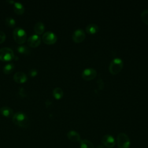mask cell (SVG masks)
<instances>
[{"label": "cell", "mask_w": 148, "mask_h": 148, "mask_svg": "<svg viewBox=\"0 0 148 148\" xmlns=\"http://www.w3.org/2000/svg\"><path fill=\"white\" fill-rule=\"evenodd\" d=\"M101 142L103 145L109 148L113 147L116 144V142L114 138L110 135H104L101 139Z\"/></svg>", "instance_id": "9"}, {"label": "cell", "mask_w": 148, "mask_h": 148, "mask_svg": "<svg viewBox=\"0 0 148 148\" xmlns=\"http://www.w3.org/2000/svg\"><path fill=\"white\" fill-rule=\"evenodd\" d=\"M97 76V71L93 68H87L83 71L82 74V78L87 81L94 79Z\"/></svg>", "instance_id": "7"}, {"label": "cell", "mask_w": 148, "mask_h": 148, "mask_svg": "<svg viewBox=\"0 0 148 148\" xmlns=\"http://www.w3.org/2000/svg\"><path fill=\"white\" fill-rule=\"evenodd\" d=\"M0 112L2 115L6 117H11L13 116V110L9 106H5L0 108Z\"/></svg>", "instance_id": "12"}, {"label": "cell", "mask_w": 148, "mask_h": 148, "mask_svg": "<svg viewBox=\"0 0 148 148\" xmlns=\"http://www.w3.org/2000/svg\"><path fill=\"white\" fill-rule=\"evenodd\" d=\"M80 148H94L92 143L87 139L80 140Z\"/></svg>", "instance_id": "17"}, {"label": "cell", "mask_w": 148, "mask_h": 148, "mask_svg": "<svg viewBox=\"0 0 148 148\" xmlns=\"http://www.w3.org/2000/svg\"><path fill=\"white\" fill-rule=\"evenodd\" d=\"M19 94L21 97H23L26 96V93H25V90L23 87H21V88L19 90Z\"/></svg>", "instance_id": "25"}, {"label": "cell", "mask_w": 148, "mask_h": 148, "mask_svg": "<svg viewBox=\"0 0 148 148\" xmlns=\"http://www.w3.org/2000/svg\"><path fill=\"white\" fill-rule=\"evenodd\" d=\"M14 68V65L13 63H8L3 66V72L5 74H9L13 71Z\"/></svg>", "instance_id": "19"}, {"label": "cell", "mask_w": 148, "mask_h": 148, "mask_svg": "<svg viewBox=\"0 0 148 148\" xmlns=\"http://www.w3.org/2000/svg\"><path fill=\"white\" fill-rule=\"evenodd\" d=\"M13 80L17 83H23L27 80V76L24 72H17L13 75Z\"/></svg>", "instance_id": "11"}, {"label": "cell", "mask_w": 148, "mask_h": 148, "mask_svg": "<svg viewBox=\"0 0 148 148\" xmlns=\"http://www.w3.org/2000/svg\"><path fill=\"white\" fill-rule=\"evenodd\" d=\"M41 42V38L37 34H33L31 35L27 40V43L29 46L32 47H38Z\"/></svg>", "instance_id": "8"}, {"label": "cell", "mask_w": 148, "mask_h": 148, "mask_svg": "<svg viewBox=\"0 0 148 148\" xmlns=\"http://www.w3.org/2000/svg\"><path fill=\"white\" fill-rule=\"evenodd\" d=\"M57 39V38L56 34L51 31H47L42 35L43 42L47 45H52L55 43Z\"/></svg>", "instance_id": "6"}, {"label": "cell", "mask_w": 148, "mask_h": 148, "mask_svg": "<svg viewBox=\"0 0 148 148\" xmlns=\"http://www.w3.org/2000/svg\"><path fill=\"white\" fill-rule=\"evenodd\" d=\"M96 148H104V146L102 145H98Z\"/></svg>", "instance_id": "26"}, {"label": "cell", "mask_w": 148, "mask_h": 148, "mask_svg": "<svg viewBox=\"0 0 148 148\" xmlns=\"http://www.w3.org/2000/svg\"><path fill=\"white\" fill-rule=\"evenodd\" d=\"M12 120L16 125L23 128H26L29 124V120L28 116L21 112L14 113L12 117Z\"/></svg>", "instance_id": "1"}, {"label": "cell", "mask_w": 148, "mask_h": 148, "mask_svg": "<svg viewBox=\"0 0 148 148\" xmlns=\"http://www.w3.org/2000/svg\"><path fill=\"white\" fill-rule=\"evenodd\" d=\"M140 17L142 21L148 25V10L143 11L140 14Z\"/></svg>", "instance_id": "22"}, {"label": "cell", "mask_w": 148, "mask_h": 148, "mask_svg": "<svg viewBox=\"0 0 148 148\" xmlns=\"http://www.w3.org/2000/svg\"><path fill=\"white\" fill-rule=\"evenodd\" d=\"M53 95L56 99H60L63 97V91L60 87H56L53 91Z\"/></svg>", "instance_id": "18"}, {"label": "cell", "mask_w": 148, "mask_h": 148, "mask_svg": "<svg viewBox=\"0 0 148 148\" xmlns=\"http://www.w3.org/2000/svg\"><path fill=\"white\" fill-rule=\"evenodd\" d=\"M17 50L18 53L23 54H28L30 52V49L25 45H20L18 46Z\"/></svg>", "instance_id": "20"}, {"label": "cell", "mask_w": 148, "mask_h": 148, "mask_svg": "<svg viewBox=\"0 0 148 148\" xmlns=\"http://www.w3.org/2000/svg\"><path fill=\"white\" fill-rule=\"evenodd\" d=\"M13 38L18 44L24 43L27 40V34L25 30L21 27H16L13 30Z\"/></svg>", "instance_id": "2"}, {"label": "cell", "mask_w": 148, "mask_h": 148, "mask_svg": "<svg viewBox=\"0 0 148 148\" xmlns=\"http://www.w3.org/2000/svg\"><path fill=\"white\" fill-rule=\"evenodd\" d=\"M86 38V35L83 30L79 29L74 31L72 35V39L75 43H80L83 42Z\"/></svg>", "instance_id": "10"}, {"label": "cell", "mask_w": 148, "mask_h": 148, "mask_svg": "<svg viewBox=\"0 0 148 148\" xmlns=\"http://www.w3.org/2000/svg\"><path fill=\"white\" fill-rule=\"evenodd\" d=\"M98 26L95 24H90L86 28V32L89 34H94L98 32Z\"/></svg>", "instance_id": "16"}, {"label": "cell", "mask_w": 148, "mask_h": 148, "mask_svg": "<svg viewBox=\"0 0 148 148\" xmlns=\"http://www.w3.org/2000/svg\"><path fill=\"white\" fill-rule=\"evenodd\" d=\"M14 58V53L9 47H2L0 49V60L2 61H9Z\"/></svg>", "instance_id": "5"}, {"label": "cell", "mask_w": 148, "mask_h": 148, "mask_svg": "<svg viewBox=\"0 0 148 148\" xmlns=\"http://www.w3.org/2000/svg\"><path fill=\"white\" fill-rule=\"evenodd\" d=\"M45 31V25L41 21L37 22L34 25V31L37 35L42 34Z\"/></svg>", "instance_id": "15"}, {"label": "cell", "mask_w": 148, "mask_h": 148, "mask_svg": "<svg viewBox=\"0 0 148 148\" xmlns=\"http://www.w3.org/2000/svg\"><path fill=\"white\" fill-rule=\"evenodd\" d=\"M5 23L8 27H13L16 24V21L13 18L11 17H8L5 19Z\"/></svg>", "instance_id": "21"}, {"label": "cell", "mask_w": 148, "mask_h": 148, "mask_svg": "<svg viewBox=\"0 0 148 148\" xmlns=\"http://www.w3.org/2000/svg\"><path fill=\"white\" fill-rule=\"evenodd\" d=\"M6 39V35L2 31L0 30V43H3Z\"/></svg>", "instance_id": "23"}, {"label": "cell", "mask_w": 148, "mask_h": 148, "mask_svg": "<svg viewBox=\"0 0 148 148\" xmlns=\"http://www.w3.org/2000/svg\"><path fill=\"white\" fill-rule=\"evenodd\" d=\"M123 66V61L120 58H116L113 59L111 61L109 65V70L110 73L112 75H115L118 74L121 71Z\"/></svg>", "instance_id": "3"}, {"label": "cell", "mask_w": 148, "mask_h": 148, "mask_svg": "<svg viewBox=\"0 0 148 148\" xmlns=\"http://www.w3.org/2000/svg\"><path fill=\"white\" fill-rule=\"evenodd\" d=\"M38 74V71L36 69H31L29 71V75L31 77H34Z\"/></svg>", "instance_id": "24"}, {"label": "cell", "mask_w": 148, "mask_h": 148, "mask_svg": "<svg viewBox=\"0 0 148 148\" xmlns=\"http://www.w3.org/2000/svg\"><path fill=\"white\" fill-rule=\"evenodd\" d=\"M67 138L72 142H80V135L75 131H70L67 133Z\"/></svg>", "instance_id": "13"}, {"label": "cell", "mask_w": 148, "mask_h": 148, "mask_svg": "<svg viewBox=\"0 0 148 148\" xmlns=\"http://www.w3.org/2000/svg\"><path fill=\"white\" fill-rule=\"evenodd\" d=\"M13 4L14 12L17 14H22L24 12V7L23 5L19 2H14Z\"/></svg>", "instance_id": "14"}, {"label": "cell", "mask_w": 148, "mask_h": 148, "mask_svg": "<svg viewBox=\"0 0 148 148\" xmlns=\"http://www.w3.org/2000/svg\"><path fill=\"white\" fill-rule=\"evenodd\" d=\"M117 144L119 148H129L130 140L124 133H120L117 136Z\"/></svg>", "instance_id": "4"}]
</instances>
